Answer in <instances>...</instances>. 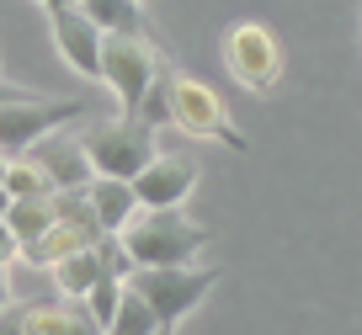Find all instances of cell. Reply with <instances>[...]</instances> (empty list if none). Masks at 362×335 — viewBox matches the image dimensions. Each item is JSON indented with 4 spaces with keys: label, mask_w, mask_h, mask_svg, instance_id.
I'll return each instance as SVG.
<instances>
[{
    "label": "cell",
    "mask_w": 362,
    "mask_h": 335,
    "mask_svg": "<svg viewBox=\"0 0 362 335\" xmlns=\"http://www.w3.org/2000/svg\"><path fill=\"white\" fill-rule=\"evenodd\" d=\"M59 223V192H43V197H11L6 208V229L16 235V245H33L43 229Z\"/></svg>",
    "instance_id": "obj_14"
},
{
    "label": "cell",
    "mask_w": 362,
    "mask_h": 335,
    "mask_svg": "<svg viewBox=\"0 0 362 335\" xmlns=\"http://www.w3.org/2000/svg\"><path fill=\"white\" fill-rule=\"evenodd\" d=\"M16 256H22V245H16V235L6 229V223H0V266H11Z\"/></svg>",
    "instance_id": "obj_21"
},
{
    "label": "cell",
    "mask_w": 362,
    "mask_h": 335,
    "mask_svg": "<svg viewBox=\"0 0 362 335\" xmlns=\"http://www.w3.org/2000/svg\"><path fill=\"white\" fill-rule=\"evenodd\" d=\"M160 69H165V48L155 33H102V75L96 80H107L123 117H139V101L160 80Z\"/></svg>",
    "instance_id": "obj_2"
},
{
    "label": "cell",
    "mask_w": 362,
    "mask_h": 335,
    "mask_svg": "<svg viewBox=\"0 0 362 335\" xmlns=\"http://www.w3.org/2000/svg\"><path fill=\"white\" fill-rule=\"evenodd\" d=\"M102 335H160V319H155V309L123 282V298H117V309H112V319H107Z\"/></svg>",
    "instance_id": "obj_16"
},
{
    "label": "cell",
    "mask_w": 362,
    "mask_h": 335,
    "mask_svg": "<svg viewBox=\"0 0 362 335\" xmlns=\"http://www.w3.org/2000/svg\"><path fill=\"white\" fill-rule=\"evenodd\" d=\"M96 240H102V229H90V223H69V218H59L54 229H43V235L33 240V245H22V256H16V261H27L33 271H48L54 261L75 256V250L96 245Z\"/></svg>",
    "instance_id": "obj_12"
},
{
    "label": "cell",
    "mask_w": 362,
    "mask_h": 335,
    "mask_svg": "<svg viewBox=\"0 0 362 335\" xmlns=\"http://www.w3.org/2000/svg\"><path fill=\"white\" fill-rule=\"evenodd\" d=\"M80 149H86V160H90L96 176L134 181L139 170H144V160L160 149V134H155V123H144V117H123V112H117L112 123L86 128V134H80Z\"/></svg>",
    "instance_id": "obj_5"
},
{
    "label": "cell",
    "mask_w": 362,
    "mask_h": 335,
    "mask_svg": "<svg viewBox=\"0 0 362 335\" xmlns=\"http://www.w3.org/2000/svg\"><path fill=\"white\" fill-rule=\"evenodd\" d=\"M6 208H11V192L0 187V223H6Z\"/></svg>",
    "instance_id": "obj_24"
},
{
    "label": "cell",
    "mask_w": 362,
    "mask_h": 335,
    "mask_svg": "<svg viewBox=\"0 0 362 335\" xmlns=\"http://www.w3.org/2000/svg\"><path fill=\"white\" fill-rule=\"evenodd\" d=\"M117 298H123V277H96V282H90V293H86L80 303H86V309H90V319H96V324L107 330V319H112Z\"/></svg>",
    "instance_id": "obj_19"
},
{
    "label": "cell",
    "mask_w": 362,
    "mask_h": 335,
    "mask_svg": "<svg viewBox=\"0 0 362 335\" xmlns=\"http://www.w3.org/2000/svg\"><path fill=\"white\" fill-rule=\"evenodd\" d=\"M224 64L245 90L267 96L283 80V43H277V33L267 22H235L224 33Z\"/></svg>",
    "instance_id": "obj_6"
},
{
    "label": "cell",
    "mask_w": 362,
    "mask_h": 335,
    "mask_svg": "<svg viewBox=\"0 0 362 335\" xmlns=\"http://www.w3.org/2000/svg\"><path fill=\"white\" fill-rule=\"evenodd\" d=\"M0 309H11V266H0Z\"/></svg>",
    "instance_id": "obj_23"
},
{
    "label": "cell",
    "mask_w": 362,
    "mask_h": 335,
    "mask_svg": "<svg viewBox=\"0 0 362 335\" xmlns=\"http://www.w3.org/2000/svg\"><path fill=\"white\" fill-rule=\"evenodd\" d=\"M43 16H48V27H54L59 59H64L80 80H96V75H102V27L80 11V0L54 6V11H43Z\"/></svg>",
    "instance_id": "obj_9"
},
{
    "label": "cell",
    "mask_w": 362,
    "mask_h": 335,
    "mask_svg": "<svg viewBox=\"0 0 362 335\" xmlns=\"http://www.w3.org/2000/svg\"><path fill=\"white\" fill-rule=\"evenodd\" d=\"M80 112H86L80 101H48V96L6 101V107H0V155H22V149H33L43 134L75 123Z\"/></svg>",
    "instance_id": "obj_7"
},
{
    "label": "cell",
    "mask_w": 362,
    "mask_h": 335,
    "mask_svg": "<svg viewBox=\"0 0 362 335\" xmlns=\"http://www.w3.org/2000/svg\"><path fill=\"white\" fill-rule=\"evenodd\" d=\"M48 277H54L59 298H86L96 277H112V271L102 266V240H96V245H86V250H75V256H64V261H54V266H48Z\"/></svg>",
    "instance_id": "obj_13"
},
{
    "label": "cell",
    "mask_w": 362,
    "mask_h": 335,
    "mask_svg": "<svg viewBox=\"0 0 362 335\" xmlns=\"http://www.w3.org/2000/svg\"><path fill=\"white\" fill-rule=\"evenodd\" d=\"M117 245L134 266H192L208 250L214 229L187 218V208H134V218L117 229Z\"/></svg>",
    "instance_id": "obj_1"
},
{
    "label": "cell",
    "mask_w": 362,
    "mask_h": 335,
    "mask_svg": "<svg viewBox=\"0 0 362 335\" xmlns=\"http://www.w3.org/2000/svg\"><path fill=\"white\" fill-rule=\"evenodd\" d=\"M165 123L181 128L192 139H214V144H229L235 155H245L250 139L235 128V117L224 112L218 90H208L203 80L181 75V69H165Z\"/></svg>",
    "instance_id": "obj_3"
},
{
    "label": "cell",
    "mask_w": 362,
    "mask_h": 335,
    "mask_svg": "<svg viewBox=\"0 0 362 335\" xmlns=\"http://www.w3.org/2000/svg\"><path fill=\"white\" fill-rule=\"evenodd\" d=\"M37 6H43V11H54V6H69V0H37Z\"/></svg>",
    "instance_id": "obj_25"
},
{
    "label": "cell",
    "mask_w": 362,
    "mask_h": 335,
    "mask_svg": "<svg viewBox=\"0 0 362 335\" xmlns=\"http://www.w3.org/2000/svg\"><path fill=\"white\" fill-rule=\"evenodd\" d=\"M6 160H11V155H0V181H6Z\"/></svg>",
    "instance_id": "obj_26"
},
{
    "label": "cell",
    "mask_w": 362,
    "mask_h": 335,
    "mask_svg": "<svg viewBox=\"0 0 362 335\" xmlns=\"http://www.w3.org/2000/svg\"><path fill=\"white\" fill-rule=\"evenodd\" d=\"M64 314H69V324H64V335H102V324L90 319V309L80 298H64Z\"/></svg>",
    "instance_id": "obj_20"
},
{
    "label": "cell",
    "mask_w": 362,
    "mask_h": 335,
    "mask_svg": "<svg viewBox=\"0 0 362 335\" xmlns=\"http://www.w3.org/2000/svg\"><path fill=\"white\" fill-rule=\"evenodd\" d=\"M80 11L102 27V33H149L144 0H80Z\"/></svg>",
    "instance_id": "obj_15"
},
{
    "label": "cell",
    "mask_w": 362,
    "mask_h": 335,
    "mask_svg": "<svg viewBox=\"0 0 362 335\" xmlns=\"http://www.w3.org/2000/svg\"><path fill=\"white\" fill-rule=\"evenodd\" d=\"M27 96H37V90H27V86H6V80H0V107H6V101H27Z\"/></svg>",
    "instance_id": "obj_22"
},
{
    "label": "cell",
    "mask_w": 362,
    "mask_h": 335,
    "mask_svg": "<svg viewBox=\"0 0 362 335\" xmlns=\"http://www.w3.org/2000/svg\"><path fill=\"white\" fill-rule=\"evenodd\" d=\"M22 155H33L37 165H43V176L54 181V192H80L96 170H90V160H86V149H80V139H69V134H43L33 149H22Z\"/></svg>",
    "instance_id": "obj_10"
},
{
    "label": "cell",
    "mask_w": 362,
    "mask_h": 335,
    "mask_svg": "<svg viewBox=\"0 0 362 335\" xmlns=\"http://www.w3.org/2000/svg\"><path fill=\"white\" fill-rule=\"evenodd\" d=\"M64 303H22V335H64Z\"/></svg>",
    "instance_id": "obj_18"
},
{
    "label": "cell",
    "mask_w": 362,
    "mask_h": 335,
    "mask_svg": "<svg viewBox=\"0 0 362 335\" xmlns=\"http://www.w3.org/2000/svg\"><path fill=\"white\" fill-rule=\"evenodd\" d=\"M80 197H86V208H90V218H96L102 235H117L139 208L134 181H123V176H90L86 187H80Z\"/></svg>",
    "instance_id": "obj_11"
},
{
    "label": "cell",
    "mask_w": 362,
    "mask_h": 335,
    "mask_svg": "<svg viewBox=\"0 0 362 335\" xmlns=\"http://www.w3.org/2000/svg\"><path fill=\"white\" fill-rule=\"evenodd\" d=\"M218 282H224V271L218 266H197V261L192 266H134L128 271V288L155 309L160 324H181Z\"/></svg>",
    "instance_id": "obj_4"
},
{
    "label": "cell",
    "mask_w": 362,
    "mask_h": 335,
    "mask_svg": "<svg viewBox=\"0 0 362 335\" xmlns=\"http://www.w3.org/2000/svg\"><path fill=\"white\" fill-rule=\"evenodd\" d=\"M0 187L11 192V197H43V192H54V181L43 176V165H37L33 155H11L6 160V181Z\"/></svg>",
    "instance_id": "obj_17"
},
{
    "label": "cell",
    "mask_w": 362,
    "mask_h": 335,
    "mask_svg": "<svg viewBox=\"0 0 362 335\" xmlns=\"http://www.w3.org/2000/svg\"><path fill=\"white\" fill-rule=\"evenodd\" d=\"M197 176H203V170H197L192 155H165V149H155V155L144 160V170L134 176V197H139V208H187Z\"/></svg>",
    "instance_id": "obj_8"
}]
</instances>
